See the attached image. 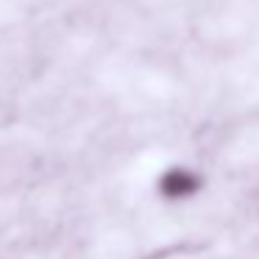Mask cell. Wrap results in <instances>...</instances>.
Instances as JSON below:
<instances>
[{"instance_id": "obj_1", "label": "cell", "mask_w": 259, "mask_h": 259, "mask_svg": "<svg viewBox=\"0 0 259 259\" xmlns=\"http://www.w3.org/2000/svg\"><path fill=\"white\" fill-rule=\"evenodd\" d=\"M203 184H206V179H203L195 167H187V164H173V167L162 170V173L156 176L159 198H164V201H170V203H184V201L198 198L203 190Z\"/></svg>"}]
</instances>
